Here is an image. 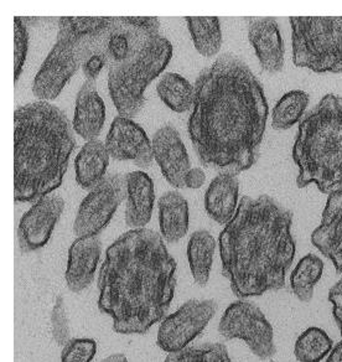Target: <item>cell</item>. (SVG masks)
I'll return each instance as SVG.
<instances>
[{
  "label": "cell",
  "mask_w": 342,
  "mask_h": 362,
  "mask_svg": "<svg viewBox=\"0 0 342 362\" xmlns=\"http://www.w3.org/2000/svg\"><path fill=\"white\" fill-rule=\"evenodd\" d=\"M14 81L18 82L21 72L24 70L26 54H28V45H29V33L26 28L25 19L20 16L14 18Z\"/></svg>",
  "instance_id": "obj_32"
},
{
  "label": "cell",
  "mask_w": 342,
  "mask_h": 362,
  "mask_svg": "<svg viewBox=\"0 0 342 362\" xmlns=\"http://www.w3.org/2000/svg\"><path fill=\"white\" fill-rule=\"evenodd\" d=\"M101 362H128V358L123 354H113L111 356L103 358Z\"/></svg>",
  "instance_id": "obj_39"
},
{
  "label": "cell",
  "mask_w": 342,
  "mask_h": 362,
  "mask_svg": "<svg viewBox=\"0 0 342 362\" xmlns=\"http://www.w3.org/2000/svg\"><path fill=\"white\" fill-rule=\"evenodd\" d=\"M64 209V199L50 195L39 199L25 212L18 227V242L23 253L37 251L47 245Z\"/></svg>",
  "instance_id": "obj_12"
},
{
  "label": "cell",
  "mask_w": 342,
  "mask_h": 362,
  "mask_svg": "<svg viewBox=\"0 0 342 362\" xmlns=\"http://www.w3.org/2000/svg\"><path fill=\"white\" fill-rule=\"evenodd\" d=\"M189 136L208 169L240 174L256 165L267 126L261 81L240 56L223 54L199 74Z\"/></svg>",
  "instance_id": "obj_1"
},
{
  "label": "cell",
  "mask_w": 342,
  "mask_h": 362,
  "mask_svg": "<svg viewBox=\"0 0 342 362\" xmlns=\"http://www.w3.org/2000/svg\"><path fill=\"white\" fill-rule=\"evenodd\" d=\"M185 21L196 50L205 57L217 55L222 45L220 19L217 16H187Z\"/></svg>",
  "instance_id": "obj_24"
},
{
  "label": "cell",
  "mask_w": 342,
  "mask_h": 362,
  "mask_svg": "<svg viewBox=\"0 0 342 362\" xmlns=\"http://www.w3.org/2000/svg\"><path fill=\"white\" fill-rule=\"evenodd\" d=\"M151 143L154 159L167 182L177 189L185 187L190 159L177 128L171 124L161 127L155 132Z\"/></svg>",
  "instance_id": "obj_14"
},
{
  "label": "cell",
  "mask_w": 342,
  "mask_h": 362,
  "mask_svg": "<svg viewBox=\"0 0 342 362\" xmlns=\"http://www.w3.org/2000/svg\"><path fill=\"white\" fill-rule=\"evenodd\" d=\"M107 65L110 66L107 56L101 52H96V54L88 56L83 61L82 70H83L87 80L96 81L97 77L101 74L102 69Z\"/></svg>",
  "instance_id": "obj_35"
},
{
  "label": "cell",
  "mask_w": 342,
  "mask_h": 362,
  "mask_svg": "<svg viewBox=\"0 0 342 362\" xmlns=\"http://www.w3.org/2000/svg\"><path fill=\"white\" fill-rule=\"evenodd\" d=\"M217 310L215 300L191 299L161 322L156 344L163 351H182L201 334Z\"/></svg>",
  "instance_id": "obj_10"
},
{
  "label": "cell",
  "mask_w": 342,
  "mask_h": 362,
  "mask_svg": "<svg viewBox=\"0 0 342 362\" xmlns=\"http://www.w3.org/2000/svg\"><path fill=\"white\" fill-rule=\"evenodd\" d=\"M161 236L169 243L180 241L189 230V204L180 192H169L159 199Z\"/></svg>",
  "instance_id": "obj_21"
},
{
  "label": "cell",
  "mask_w": 342,
  "mask_h": 362,
  "mask_svg": "<svg viewBox=\"0 0 342 362\" xmlns=\"http://www.w3.org/2000/svg\"><path fill=\"white\" fill-rule=\"evenodd\" d=\"M218 332L226 340H243L251 351L262 360L271 358L277 352L273 327L262 310L253 303H232L222 315Z\"/></svg>",
  "instance_id": "obj_8"
},
{
  "label": "cell",
  "mask_w": 342,
  "mask_h": 362,
  "mask_svg": "<svg viewBox=\"0 0 342 362\" xmlns=\"http://www.w3.org/2000/svg\"><path fill=\"white\" fill-rule=\"evenodd\" d=\"M82 66L77 42L57 40L33 81V93L41 101H51Z\"/></svg>",
  "instance_id": "obj_11"
},
{
  "label": "cell",
  "mask_w": 342,
  "mask_h": 362,
  "mask_svg": "<svg viewBox=\"0 0 342 362\" xmlns=\"http://www.w3.org/2000/svg\"><path fill=\"white\" fill-rule=\"evenodd\" d=\"M172 56V45L164 36H151L129 60L112 64L108 70V90L117 111L124 118H134L146 105V87L165 70Z\"/></svg>",
  "instance_id": "obj_6"
},
{
  "label": "cell",
  "mask_w": 342,
  "mask_h": 362,
  "mask_svg": "<svg viewBox=\"0 0 342 362\" xmlns=\"http://www.w3.org/2000/svg\"><path fill=\"white\" fill-rule=\"evenodd\" d=\"M216 241L210 232L199 230L194 232L187 245V259L192 278L200 287H205L211 273Z\"/></svg>",
  "instance_id": "obj_23"
},
{
  "label": "cell",
  "mask_w": 342,
  "mask_h": 362,
  "mask_svg": "<svg viewBox=\"0 0 342 362\" xmlns=\"http://www.w3.org/2000/svg\"><path fill=\"white\" fill-rule=\"evenodd\" d=\"M326 362H342V340L332 347L331 351L329 352Z\"/></svg>",
  "instance_id": "obj_38"
},
{
  "label": "cell",
  "mask_w": 342,
  "mask_h": 362,
  "mask_svg": "<svg viewBox=\"0 0 342 362\" xmlns=\"http://www.w3.org/2000/svg\"><path fill=\"white\" fill-rule=\"evenodd\" d=\"M309 100V95L302 90H290L283 95L273 110V128L277 131H287L302 121Z\"/></svg>",
  "instance_id": "obj_28"
},
{
  "label": "cell",
  "mask_w": 342,
  "mask_h": 362,
  "mask_svg": "<svg viewBox=\"0 0 342 362\" xmlns=\"http://www.w3.org/2000/svg\"><path fill=\"white\" fill-rule=\"evenodd\" d=\"M240 181L235 174L221 173L205 194V210L213 221L227 225L236 215Z\"/></svg>",
  "instance_id": "obj_20"
},
{
  "label": "cell",
  "mask_w": 342,
  "mask_h": 362,
  "mask_svg": "<svg viewBox=\"0 0 342 362\" xmlns=\"http://www.w3.org/2000/svg\"><path fill=\"white\" fill-rule=\"evenodd\" d=\"M116 21V16H62L59 19L57 40L81 42L105 30Z\"/></svg>",
  "instance_id": "obj_27"
},
{
  "label": "cell",
  "mask_w": 342,
  "mask_h": 362,
  "mask_svg": "<svg viewBox=\"0 0 342 362\" xmlns=\"http://www.w3.org/2000/svg\"><path fill=\"white\" fill-rule=\"evenodd\" d=\"M110 156L118 161L131 160L139 168H149L154 158L153 143L146 131L129 118L117 117L107 134Z\"/></svg>",
  "instance_id": "obj_13"
},
{
  "label": "cell",
  "mask_w": 342,
  "mask_h": 362,
  "mask_svg": "<svg viewBox=\"0 0 342 362\" xmlns=\"http://www.w3.org/2000/svg\"><path fill=\"white\" fill-rule=\"evenodd\" d=\"M155 200L154 184L144 171H131L126 177V226L144 228L151 221Z\"/></svg>",
  "instance_id": "obj_19"
},
{
  "label": "cell",
  "mask_w": 342,
  "mask_h": 362,
  "mask_svg": "<svg viewBox=\"0 0 342 362\" xmlns=\"http://www.w3.org/2000/svg\"><path fill=\"white\" fill-rule=\"evenodd\" d=\"M248 39L263 70L277 74L284 69L285 46L277 19L272 16H247Z\"/></svg>",
  "instance_id": "obj_15"
},
{
  "label": "cell",
  "mask_w": 342,
  "mask_h": 362,
  "mask_svg": "<svg viewBox=\"0 0 342 362\" xmlns=\"http://www.w3.org/2000/svg\"><path fill=\"white\" fill-rule=\"evenodd\" d=\"M97 352L93 339H72L61 352V362H91Z\"/></svg>",
  "instance_id": "obj_31"
},
{
  "label": "cell",
  "mask_w": 342,
  "mask_h": 362,
  "mask_svg": "<svg viewBox=\"0 0 342 362\" xmlns=\"http://www.w3.org/2000/svg\"><path fill=\"white\" fill-rule=\"evenodd\" d=\"M14 197L31 202L64 180L77 141L69 117L49 102L37 101L14 113Z\"/></svg>",
  "instance_id": "obj_4"
},
{
  "label": "cell",
  "mask_w": 342,
  "mask_h": 362,
  "mask_svg": "<svg viewBox=\"0 0 342 362\" xmlns=\"http://www.w3.org/2000/svg\"><path fill=\"white\" fill-rule=\"evenodd\" d=\"M331 337L322 327H307L302 332L294 345V355L297 361L320 362L331 351Z\"/></svg>",
  "instance_id": "obj_29"
},
{
  "label": "cell",
  "mask_w": 342,
  "mask_h": 362,
  "mask_svg": "<svg viewBox=\"0 0 342 362\" xmlns=\"http://www.w3.org/2000/svg\"><path fill=\"white\" fill-rule=\"evenodd\" d=\"M101 252L102 242L98 236L78 237L71 245L65 273L71 292H83L91 286Z\"/></svg>",
  "instance_id": "obj_17"
},
{
  "label": "cell",
  "mask_w": 342,
  "mask_h": 362,
  "mask_svg": "<svg viewBox=\"0 0 342 362\" xmlns=\"http://www.w3.org/2000/svg\"><path fill=\"white\" fill-rule=\"evenodd\" d=\"M324 273V262L317 255L309 253L302 257L290 276V287L294 296L302 303H309L314 297V289Z\"/></svg>",
  "instance_id": "obj_26"
},
{
  "label": "cell",
  "mask_w": 342,
  "mask_h": 362,
  "mask_svg": "<svg viewBox=\"0 0 342 362\" xmlns=\"http://www.w3.org/2000/svg\"><path fill=\"white\" fill-rule=\"evenodd\" d=\"M110 153L101 141H87L76 158V181L82 189L97 187L106 175Z\"/></svg>",
  "instance_id": "obj_22"
},
{
  "label": "cell",
  "mask_w": 342,
  "mask_h": 362,
  "mask_svg": "<svg viewBox=\"0 0 342 362\" xmlns=\"http://www.w3.org/2000/svg\"><path fill=\"white\" fill-rule=\"evenodd\" d=\"M126 177L123 173L106 176L82 200L73 223L77 236H97L106 228L126 197Z\"/></svg>",
  "instance_id": "obj_9"
},
{
  "label": "cell",
  "mask_w": 342,
  "mask_h": 362,
  "mask_svg": "<svg viewBox=\"0 0 342 362\" xmlns=\"http://www.w3.org/2000/svg\"><path fill=\"white\" fill-rule=\"evenodd\" d=\"M177 262L158 232L138 228L108 247L98 274V308L118 334H146L175 296Z\"/></svg>",
  "instance_id": "obj_2"
},
{
  "label": "cell",
  "mask_w": 342,
  "mask_h": 362,
  "mask_svg": "<svg viewBox=\"0 0 342 362\" xmlns=\"http://www.w3.org/2000/svg\"><path fill=\"white\" fill-rule=\"evenodd\" d=\"M51 334L59 346H65L70 341V322L66 312L65 302L61 297L56 299L51 313Z\"/></svg>",
  "instance_id": "obj_33"
},
{
  "label": "cell",
  "mask_w": 342,
  "mask_h": 362,
  "mask_svg": "<svg viewBox=\"0 0 342 362\" xmlns=\"http://www.w3.org/2000/svg\"><path fill=\"white\" fill-rule=\"evenodd\" d=\"M297 185L330 194L342 187V96L329 93L299 122L293 146Z\"/></svg>",
  "instance_id": "obj_5"
},
{
  "label": "cell",
  "mask_w": 342,
  "mask_h": 362,
  "mask_svg": "<svg viewBox=\"0 0 342 362\" xmlns=\"http://www.w3.org/2000/svg\"><path fill=\"white\" fill-rule=\"evenodd\" d=\"M161 101L177 113L191 110L194 105V86L189 81L174 72H167L161 77L156 87Z\"/></svg>",
  "instance_id": "obj_25"
},
{
  "label": "cell",
  "mask_w": 342,
  "mask_h": 362,
  "mask_svg": "<svg viewBox=\"0 0 342 362\" xmlns=\"http://www.w3.org/2000/svg\"><path fill=\"white\" fill-rule=\"evenodd\" d=\"M293 212L269 195L243 197L218 238L222 274L236 297H259L285 287L297 243Z\"/></svg>",
  "instance_id": "obj_3"
},
{
  "label": "cell",
  "mask_w": 342,
  "mask_h": 362,
  "mask_svg": "<svg viewBox=\"0 0 342 362\" xmlns=\"http://www.w3.org/2000/svg\"><path fill=\"white\" fill-rule=\"evenodd\" d=\"M312 242L332 262L337 273H342V187L329 194L322 222L312 232Z\"/></svg>",
  "instance_id": "obj_16"
},
{
  "label": "cell",
  "mask_w": 342,
  "mask_h": 362,
  "mask_svg": "<svg viewBox=\"0 0 342 362\" xmlns=\"http://www.w3.org/2000/svg\"><path fill=\"white\" fill-rule=\"evenodd\" d=\"M164 362H233L226 345L221 342L185 347L182 351L169 354Z\"/></svg>",
  "instance_id": "obj_30"
},
{
  "label": "cell",
  "mask_w": 342,
  "mask_h": 362,
  "mask_svg": "<svg viewBox=\"0 0 342 362\" xmlns=\"http://www.w3.org/2000/svg\"><path fill=\"white\" fill-rule=\"evenodd\" d=\"M329 302L331 303L332 315L340 329L342 337V277L334 287L329 291Z\"/></svg>",
  "instance_id": "obj_36"
},
{
  "label": "cell",
  "mask_w": 342,
  "mask_h": 362,
  "mask_svg": "<svg viewBox=\"0 0 342 362\" xmlns=\"http://www.w3.org/2000/svg\"><path fill=\"white\" fill-rule=\"evenodd\" d=\"M106 121V106L97 90L96 81L87 80L76 97L73 129L86 141H97Z\"/></svg>",
  "instance_id": "obj_18"
},
{
  "label": "cell",
  "mask_w": 342,
  "mask_h": 362,
  "mask_svg": "<svg viewBox=\"0 0 342 362\" xmlns=\"http://www.w3.org/2000/svg\"><path fill=\"white\" fill-rule=\"evenodd\" d=\"M293 62L317 74L342 72V16H290Z\"/></svg>",
  "instance_id": "obj_7"
},
{
  "label": "cell",
  "mask_w": 342,
  "mask_h": 362,
  "mask_svg": "<svg viewBox=\"0 0 342 362\" xmlns=\"http://www.w3.org/2000/svg\"><path fill=\"white\" fill-rule=\"evenodd\" d=\"M206 175L201 168H194L190 169L185 177V187L189 189H200L205 184Z\"/></svg>",
  "instance_id": "obj_37"
},
{
  "label": "cell",
  "mask_w": 342,
  "mask_h": 362,
  "mask_svg": "<svg viewBox=\"0 0 342 362\" xmlns=\"http://www.w3.org/2000/svg\"><path fill=\"white\" fill-rule=\"evenodd\" d=\"M122 21L126 23L128 25L134 26L136 29L146 33L148 35H158L159 28H160V21L153 16V18H146V16H121Z\"/></svg>",
  "instance_id": "obj_34"
}]
</instances>
